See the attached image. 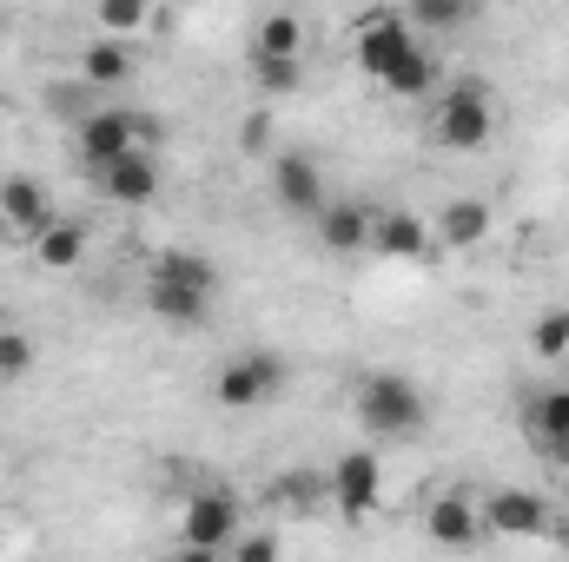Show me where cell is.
<instances>
[{
	"mask_svg": "<svg viewBox=\"0 0 569 562\" xmlns=\"http://www.w3.org/2000/svg\"><path fill=\"white\" fill-rule=\"evenodd\" d=\"M351 418H358L365 436H378V443H411V436H425L430 404L405 371H365L358 391H351Z\"/></svg>",
	"mask_w": 569,
	"mask_h": 562,
	"instance_id": "1",
	"label": "cell"
},
{
	"mask_svg": "<svg viewBox=\"0 0 569 562\" xmlns=\"http://www.w3.org/2000/svg\"><path fill=\"white\" fill-rule=\"evenodd\" d=\"M497 133V93L483 87V80H450V87H437L430 93V145H443V152H477V145H490Z\"/></svg>",
	"mask_w": 569,
	"mask_h": 562,
	"instance_id": "2",
	"label": "cell"
},
{
	"mask_svg": "<svg viewBox=\"0 0 569 562\" xmlns=\"http://www.w3.org/2000/svg\"><path fill=\"white\" fill-rule=\"evenodd\" d=\"M73 152H80V165H87V179H93L100 165H113V159H127V152H159V127L146 120L140 107H93V113L73 127Z\"/></svg>",
	"mask_w": 569,
	"mask_h": 562,
	"instance_id": "3",
	"label": "cell"
},
{
	"mask_svg": "<svg viewBox=\"0 0 569 562\" xmlns=\"http://www.w3.org/2000/svg\"><path fill=\"white\" fill-rule=\"evenodd\" d=\"M517 430H523V443H530L537 463L569 470V384H537L517 404Z\"/></svg>",
	"mask_w": 569,
	"mask_h": 562,
	"instance_id": "4",
	"label": "cell"
},
{
	"mask_svg": "<svg viewBox=\"0 0 569 562\" xmlns=\"http://www.w3.org/2000/svg\"><path fill=\"white\" fill-rule=\"evenodd\" d=\"M246 536V510L232 490H192L186 510H179V550H232Z\"/></svg>",
	"mask_w": 569,
	"mask_h": 562,
	"instance_id": "5",
	"label": "cell"
},
{
	"mask_svg": "<svg viewBox=\"0 0 569 562\" xmlns=\"http://www.w3.org/2000/svg\"><path fill=\"white\" fill-rule=\"evenodd\" d=\"M284 384H291V371H284L279 351H246V358L219 364L212 398H219L226 411H259V404H272V398H279Z\"/></svg>",
	"mask_w": 569,
	"mask_h": 562,
	"instance_id": "6",
	"label": "cell"
},
{
	"mask_svg": "<svg viewBox=\"0 0 569 562\" xmlns=\"http://www.w3.org/2000/svg\"><path fill=\"white\" fill-rule=\"evenodd\" d=\"M477 516H483V536H510V543H530V536H550L557 530V510L537 490H517V483L490 490L477 503Z\"/></svg>",
	"mask_w": 569,
	"mask_h": 562,
	"instance_id": "7",
	"label": "cell"
},
{
	"mask_svg": "<svg viewBox=\"0 0 569 562\" xmlns=\"http://www.w3.org/2000/svg\"><path fill=\"white\" fill-rule=\"evenodd\" d=\"M411 47H418V27H411L405 7H371V13H358V67H365L371 80H385Z\"/></svg>",
	"mask_w": 569,
	"mask_h": 562,
	"instance_id": "8",
	"label": "cell"
},
{
	"mask_svg": "<svg viewBox=\"0 0 569 562\" xmlns=\"http://www.w3.org/2000/svg\"><path fill=\"white\" fill-rule=\"evenodd\" d=\"M325 490L338 496V516L365 523V516L378 510V496H385V456H378V450H345V456L331 463Z\"/></svg>",
	"mask_w": 569,
	"mask_h": 562,
	"instance_id": "9",
	"label": "cell"
},
{
	"mask_svg": "<svg viewBox=\"0 0 569 562\" xmlns=\"http://www.w3.org/2000/svg\"><path fill=\"white\" fill-rule=\"evenodd\" d=\"M272 199H279L291 219H318V212L331 205V199H325V172H318L311 152H298V145L272 152Z\"/></svg>",
	"mask_w": 569,
	"mask_h": 562,
	"instance_id": "10",
	"label": "cell"
},
{
	"mask_svg": "<svg viewBox=\"0 0 569 562\" xmlns=\"http://www.w3.org/2000/svg\"><path fill=\"white\" fill-rule=\"evenodd\" d=\"M0 219H7V232H13V239H27V245H33L60 212H53V192H47L40 179L7 172V179H0Z\"/></svg>",
	"mask_w": 569,
	"mask_h": 562,
	"instance_id": "11",
	"label": "cell"
},
{
	"mask_svg": "<svg viewBox=\"0 0 569 562\" xmlns=\"http://www.w3.org/2000/svg\"><path fill=\"white\" fill-rule=\"evenodd\" d=\"M430 245V225L411 212V205H378L371 212V252L378 259H391V265H411V259H425Z\"/></svg>",
	"mask_w": 569,
	"mask_h": 562,
	"instance_id": "12",
	"label": "cell"
},
{
	"mask_svg": "<svg viewBox=\"0 0 569 562\" xmlns=\"http://www.w3.org/2000/svg\"><path fill=\"white\" fill-rule=\"evenodd\" d=\"M93 192L113 199V205H146V199H159V152H127V159L100 165V172H93Z\"/></svg>",
	"mask_w": 569,
	"mask_h": 562,
	"instance_id": "13",
	"label": "cell"
},
{
	"mask_svg": "<svg viewBox=\"0 0 569 562\" xmlns=\"http://www.w3.org/2000/svg\"><path fill=\"white\" fill-rule=\"evenodd\" d=\"M425 536L437 543V550H470V543L483 536V516H477V503H470L463 490H450V496H430Z\"/></svg>",
	"mask_w": 569,
	"mask_h": 562,
	"instance_id": "14",
	"label": "cell"
},
{
	"mask_svg": "<svg viewBox=\"0 0 569 562\" xmlns=\"http://www.w3.org/2000/svg\"><path fill=\"white\" fill-rule=\"evenodd\" d=\"M146 311H152L166 331H206V324H212V298H206V291H192V284L146 279Z\"/></svg>",
	"mask_w": 569,
	"mask_h": 562,
	"instance_id": "15",
	"label": "cell"
},
{
	"mask_svg": "<svg viewBox=\"0 0 569 562\" xmlns=\"http://www.w3.org/2000/svg\"><path fill=\"white\" fill-rule=\"evenodd\" d=\"M371 212L378 205H365V199H338V205H325L311 225H318V245L325 252H371Z\"/></svg>",
	"mask_w": 569,
	"mask_h": 562,
	"instance_id": "16",
	"label": "cell"
},
{
	"mask_svg": "<svg viewBox=\"0 0 569 562\" xmlns=\"http://www.w3.org/2000/svg\"><path fill=\"white\" fill-rule=\"evenodd\" d=\"M490 225H497V219H490V205H483V199H450V205H443V219L430 225V239H437L443 252H477V245L490 239Z\"/></svg>",
	"mask_w": 569,
	"mask_h": 562,
	"instance_id": "17",
	"label": "cell"
},
{
	"mask_svg": "<svg viewBox=\"0 0 569 562\" xmlns=\"http://www.w3.org/2000/svg\"><path fill=\"white\" fill-rule=\"evenodd\" d=\"M87 245H93V232H87L80 219H67V212H60V219L33 239V259H40L47 272H73V265H87Z\"/></svg>",
	"mask_w": 569,
	"mask_h": 562,
	"instance_id": "18",
	"label": "cell"
},
{
	"mask_svg": "<svg viewBox=\"0 0 569 562\" xmlns=\"http://www.w3.org/2000/svg\"><path fill=\"white\" fill-rule=\"evenodd\" d=\"M80 73H87V87H100V93H107V87H127V80L140 73V53H133L127 40H107V33H100V40L80 53Z\"/></svg>",
	"mask_w": 569,
	"mask_h": 562,
	"instance_id": "19",
	"label": "cell"
},
{
	"mask_svg": "<svg viewBox=\"0 0 569 562\" xmlns=\"http://www.w3.org/2000/svg\"><path fill=\"white\" fill-rule=\"evenodd\" d=\"M252 60H305V20L298 13H259V27H252Z\"/></svg>",
	"mask_w": 569,
	"mask_h": 562,
	"instance_id": "20",
	"label": "cell"
},
{
	"mask_svg": "<svg viewBox=\"0 0 569 562\" xmlns=\"http://www.w3.org/2000/svg\"><path fill=\"white\" fill-rule=\"evenodd\" d=\"M378 87H385L391 100H425V93H437V53L418 40V47H411V53H405L385 80H378Z\"/></svg>",
	"mask_w": 569,
	"mask_h": 562,
	"instance_id": "21",
	"label": "cell"
},
{
	"mask_svg": "<svg viewBox=\"0 0 569 562\" xmlns=\"http://www.w3.org/2000/svg\"><path fill=\"white\" fill-rule=\"evenodd\" d=\"M152 279L159 284H192V291L212 298V291H219V265H212L206 252H159V259H152Z\"/></svg>",
	"mask_w": 569,
	"mask_h": 562,
	"instance_id": "22",
	"label": "cell"
},
{
	"mask_svg": "<svg viewBox=\"0 0 569 562\" xmlns=\"http://www.w3.org/2000/svg\"><path fill=\"white\" fill-rule=\"evenodd\" d=\"M530 358H543V364H563L569 358V304H550L530 324Z\"/></svg>",
	"mask_w": 569,
	"mask_h": 562,
	"instance_id": "23",
	"label": "cell"
},
{
	"mask_svg": "<svg viewBox=\"0 0 569 562\" xmlns=\"http://www.w3.org/2000/svg\"><path fill=\"white\" fill-rule=\"evenodd\" d=\"M252 87L266 100H291L305 87V60H252Z\"/></svg>",
	"mask_w": 569,
	"mask_h": 562,
	"instance_id": "24",
	"label": "cell"
},
{
	"mask_svg": "<svg viewBox=\"0 0 569 562\" xmlns=\"http://www.w3.org/2000/svg\"><path fill=\"white\" fill-rule=\"evenodd\" d=\"M405 13H411V27L450 33V27H463V20H470V0H418V7H405Z\"/></svg>",
	"mask_w": 569,
	"mask_h": 562,
	"instance_id": "25",
	"label": "cell"
},
{
	"mask_svg": "<svg viewBox=\"0 0 569 562\" xmlns=\"http://www.w3.org/2000/svg\"><path fill=\"white\" fill-rule=\"evenodd\" d=\"M146 20H152V13H146V0H107V7H100L107 40H127V47H133V33H140Z\"/></svg>",
	"mask_w": 569,
	"mask_h": 562,
	"instance_id": "26",
	"label": "cell"
},
{
	"mask_svg": "<svg viewBox=\"0 0 569 562\" xmlns=\"http://www.w3.org/2000/svg\"><path fill=\"white\" fill-rule=\"evenodd\" d=\"M27 371H33V338L13 331V324H0V378L13 384V378H27Z\"/></svg>",
	"mask_w": 569,
	"mask_h": 562,
	"instance_id": "27",
	"label": "cell"
},
{
	"mask_svg": "<svg viewBox=\"0 0 569 562\" xmlns=\"http://www.w3.org/2000/svg\"><path fill=\"white\" fill-rule=\"evenodd\" d=\"M226 562H284V543L272 530H246V536L226 550Z\"/></svg>",
	"mask_w": 569,
	"mask_h": 562,
	"instance_id": "28",
	"label": "cell"
},
{
	"mask_svg": "<svg viewBox=\"0 0 569 562\" xmlns=\"http://www.w3.org/2000/svg\"><path fill=\"white\" fill-rule=\"evenodd\" d=\"M311 496H318V476L311 470H291L279 483V503H311Z\"/></svg>",
	"mask_w": 569,
	"mask_h": 562,
	"instance_id": "29",
	"label": "cell"
},
{
	"mask_svg": "<svg viewBox=\"0 0 569 562\" xmlns=\"http://www.w3.org/2000/svg\"><path fill=\"white\" fill-rule=\"evenodd\" d=\"M172 562H226V556H219V550H179Z\"/></svg>",
	"mask_w": 569,
	"mask_h": 562,
	"instance_id": "30",
	"label": "cell"
},
{
	"mask_svg": "<svg viewBox=\"0 0 569 562\" xmlns=\"http://www.w3.org/2000/svg\"><path fill=\"white\" fill-rule=\"evenodd\" d=\"M550 536H557V543H563V550H569V510H563V516H557V530H550Z\"/></svg>",
	"mask_w": 569,
	"mask_h": 562,
	"instance_id": "31",
	"label": "cell"
},
{
	"mask_svg": "<svg viewBox=\"0 0 569 562\" xmlns=\"http://www.w3.org/2000/svg\"><path fill=\"white\" fill-rule=\"evenodd\" d=\"M7 239H13V232H7V219H0V245H7Z\"/></svg>",
	"mask_w": 569,
	"mask_h": 562,
	"instance_id": "32",
	"label": "cell"
},
{
	"mask_svg": "<svg viewBox=\"0 0 569 562\" xmlns=\"http://www.w3.org/2000/svg\"><path fill=\"white\" fill-rule=\"evenodd\" d=\"M0 556H7V530H0Z\"/></svg>",
	"mask_w": 569,
	"mask_h": 562,
	"instance_id": "33",
	"label": "cell"
}]
</instances>
